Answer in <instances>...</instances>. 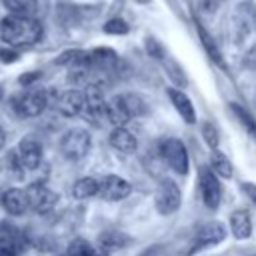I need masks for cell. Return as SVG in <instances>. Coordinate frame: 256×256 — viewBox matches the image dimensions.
<instances>
[{"instance_id": "1", "label": "cell", "mask_w": 256, "mask_h": 256, "mask_svg": "<svg viewBox=\"0 0 256 256\" xmlns=\"http://www.w3.org/2000/svg\"><path fill=\"white\" fill-rule=\"evenodd\" d=\"M42 24L36 18L6 16L0 22V38L8 46H32L42 38Z\"/></svg>"}, {"instance_id": "2", "label": "cell", "mask_w": 256, "mask_h": 256, "mask_svg": "<svg viewBox=\"0 0 256 256\" xmlns=\"http://www.w3.org/2000/svg\"><path fill=\"white\" fill-rule=\"evenodd\" d=\"M12 106L18 116L22 118H34L42 114L48 106V92L44 88H30L18 96H14Z\"/></svg>"}, {"instance_id": "3", "label": "cell", "mask_w": 256, "mask_h": 256, "mask_svg": "<svg viewBox=\"0 0 256 256\" xmlns=\"http://www.w3.org/2000/svg\"><path fill=\"white\" fill-rule=\"evenodd\" d=\"M90 144H92V138H90L88 130L72 128L60 138V152L66 160L76 162V160H82L90 152Z\"/></svg>"}, {"instance_id": "4", "label": "cell", "mask_w": 256, "mask_h": 256, "mask_svg": "<svg viewBox=\"0 0 256 256\" xmlns=\"http://www.w3.org/2000/svg\"><path fill=\"white\" fill-rule=\"evenodd\" d=\"M182 204V194H180V188L176 186L174 180H168L164 178L156 192H154V208L160 216H170L174 214Z\"/></svg>"}, {"instance_id": "5", "label": "cell", "mask_w": 256, "mask_h": 256, "mask_svg": "<svg viewBox=\"0 0 256 256\" xmlns=\"http://www.w3.org/2000/svg\"><path fill=\"white\" fill-rule=\"evenodd\" d=\"M24 196H26V204H28L34 212H38V214L50 212V210L56 206V202H58L56 192H52V190H50L46 184H42V182H32V184H28L26 190H24Z\"/></svg>"}, {"instance_id": "6", "label": "cell", "mask_w": 256, "mask_h": 256, "mask_svg": "<svg viewBox=\"0 0 256 256\" xmlns=\"http://www.w3.org/2000/svg\"><path fill=\"white\" fill-rule=\"evenodd\" d=\"M160 154L164 158V162L176 172V174H186L190 164H188V152L182 140L178 138H166L160 144Z\"/></svg>"}, {"instance_id": "7", "label": "cell", "mask_w": 256, "mask_h": 256, "mask_svg": "<svg viewBox=\"0 0 256 256\" xmlns=\"http://www.w3.org/2000/svg\"><path fill=\"white\" fill-rule=\"evenodd\" d=\"M198 186H200L204 206L210 210H216L220 206V200H222V186L218 182V176L208 166L198 168Z\"/></svg>"}, {"instance_id": "8", "label": "cell", "mask_w": 256, "mask_h": 256, "mask_svg": "<svg viewBox=\"0 0 256 256\" xmlns=\"http://www.w3.org/2000/svg\"><path fill=\"white\" fill-rule=\"evenodd\" d=\"M224 238H226V228H224L222 222H216V220L206 222V224H202V226L198 228L190 252H198V250H202V248L216 246V244H220Z\"/></svg>"}, {"instance_id": "9", "label": "cell", "mask_w": 256, "mask_h": 256, "mask_svg": "<svg viewBox=\"0 0 256 256\" xmlns=\"http://www.w3.org/2000/svg\"><path fill=\"white\" fill-rule=\"evenodd\" d=\"M100 188H98V194L108 200V202H118V200H124L130 196L132 192V184L128 180H124L122 176H116V174H108L104 176L100 182Z\"/></svg>"}, {"instance_id": "10", "label": "cell", "mask_w": 256, "mask_h": 256, "mask_svg": "<svg viewBox=\"0 0 256 256\" xmlns=\"http://www.w3.org/2000/svg\"><path fill=\"white\" fill-rule=\"evenodd\" d=\"M84 94V112L96 122L100 118H106V100H104V90L100 84L90 82L86 84Z\"/></svg>"}, {"instance_id": "11", "label": "cell", "mask_w": 256, "mask_h": 256, "mask_svg": "<svg viewBox=\"0 0 256 256\" xmlns=\"http://www.w3.org/2000/svg\"><path fill=\"white\" fill-rule=\"evenodd\" d=\"M22 250H26V238L24 234L8 222H0V252L6 254H20Z\"/></svg>"}, {"instance_id": "12", "label": "cell", "mask_w": 256, "mask_h": 256, "mask_svg": "<svg viewBox=\"0 0 256 256\" xmlns=\"http://www.w3.org/2000/svg\"><path fill=\"white\" fill-rule=\"evenodd\" d=\"M20 162L24 166V170H36L38 164L42 162V144L34 138H24L20 140L18 148H16Z\"/></svg>"}, {"instance_id": "13", "label": "cell", "mask_w": 256, "mask_h": 256, "mask_svg": "<svg viewBox=\"0 0 256 256\" xmlns=\"http://www.w3.org/2000/svg\"><path fill=\"white\" fill-rule=\"evenodd\" d=\"M56 108L66 118L78 116L80 112H84V94L80 90H66V92H62L58 96Z\"/></svg>"}, {"instance_id": "14", "label": "cell", "mask_w": 256, "mask_h": 256, "mask_svg": "<svg viewBox=\"0 0 256 256\" xmlns=\"http://www.w3.org/2000/svg\"><path fill=\"white\" fill-rule=\"evenodd\" d=\"M168 98H170L172 106L176 108V112L180 114V118H182L186 124H194V122H196L194 104H192V100H190L180 88H168Z\"/></svg>"}, {"instance_id": "15", "label": "cell", "mask_w": 256, "mask_h": 256, "mask_svg": "<svg viewBox=\"0 0 256 256\" xmlns=\"http://www.w3.org/2000/svg\"><path fill=\"white\" fill-rule=\"evenodd\" d=\"M110 146L116 148L122 154H132L138 148V140H136V136L130 130H126V128H114L110 132Z\"/></svg>"}, {"instance_id": "16", "label": "cell", "mask_w": 256, "mask_h": 256, "mask_svg": "<svg viewBox=\"0 0 256 256\" xmlns=\"http://www.w3.org/2000/svg\"><path fill=\"white\" fill-rule=\"evenodd\" d=\"M230 230L236 240H246L252 234V218L248 210H234L230 214Z\"/></svg>"}, {"instance_id": "17", "label": "cell", "mask_w": 256, "mask_h": 256, "mask_svg": "<svg viewBox=\"0 0 256 256\" xmlns=\"http://www.w3.org/2000/svg\"><path fill=\"white\" fill-rule=\"evenodd\" d=\"M88 56H90V68L94 70H112L114 66H116V62H118V54H116V50H112V48H104V46H100V48H94L92 52H88Z\"/></svg>"}, {"instance_id": "18", "label": "cell", "mask_w": 256, "mask_h": 256, "mask_svg": "<svg viewBox=\"0 0 256 256\" xmlns=\"http://www.w3.org/2000/svg\"><path fill=\"white\" fill-rule=\"evenodd\" d=\"M196 30H198V36H200V42H202V46H204V50H206V54H208V58L218 66V68H222V70H228V66H226V60H224V56H222V52H220V48H218V44H216V40L206 32V28L204 26H196Z\"/></svg>"}, {"instance_id": "19", "label": "cell", "mask_w": 256, "mask_h": 256, "mask_svg": "<svg viewBox=\"0 0 256 256\" xmlns=\"http://www.w3.org/2000/svg\"><path fill=\"white\" fill-rule=\"evenodd\" d=\"M2 206H4V210H6L8 214H12V216H20V214H24L26 208H28L26 196H24V192H22L20 188H10V190H6L4 196H2Z\"/></svg>"}, {"instance_id": "20", "label": "cell", "mask_w": 256, "mask_h": 256, "mask_svg": "<svg viewBox=\"0 0 256 256\" xmlns=\"http://www.w3.org/2000/svg\"><path fill=\"white\" fill-rule=\"evenodd\" d=\"M128 242H130V238L124 232H118V230H106L98 236V248L106 254L112 252V250H122Z\"/></svg>"}, {"instance_id": "21", "label": "cell", "mask_w": 256, "mask_h": 256, "mask_svg": "<svg viewBox=\"0 0 256 256\" xmlns=\"http://www.w3.org/2000/svg\"><path fill=\"white\" fill-rule=\"evenodd\" d=\"M118 96H120V102H122L126 114L130 116V120H132V118H138V116H142V114H146L148 108H146V102H144V98H142L140 94L126 92V94H118Z\"/></svg>"}, {"instance_id": "22", "label": "cell", "mask_w": 256, "mask_h": 256, "mask_svg": "<svg viewBox=\"0 0 256 256\" xmlns=\"http://www.w3.org/2000/svg\"><path fill=\"white\" fill-rule=\"evenodd\" d=\"M106 120L114 124V128H124V124L130 120V116L126 114L120 102V96H114L110 102H106Z\"/></svg>"}, {"instance_id": "23", "label": "cell", "mask_w": 256, "mask_h": 256, "mask_svg": "<svg viewBox=\"0 0 256 256\" xmlns=\"http://www.w3.org/2000/svg\"><path fill=\"white\" fill-rule=\"evenodd\" d=\"M98 188H100V184H98L96 178L84 176V178H80V180L74 182V186H72V196H74L76 200H86V198L96 196V194H98Z\"/></svg>"}, {"instance_id": "24", "label": "cell", "mask_w": 256, "mask_h": 256, "mask_svg": "<svg viewBox=\"0 0 256 256\" xmlns=\"http://www.w3.org/2000/svg\"><path fill=\"white\" fill-rule=\"evenodd\" d=\"M210 170L220 178H232V174H234L232 162L220 150H212V154H210Z\"/></svg>"}, {"instance_id": "25", "label": "cell", "mask_w": 256, "mask_h": 256, "mask_svg": "<svg viewBox=\"0 0 256 256\" xmlns=\"http://www.w3.org/2000/svg\"><path fill=\"white\" fill-rule=\"evenodd\" d=\"M4 6L12 16L32 18L38 10V0H4Z\"/></svg>"}, {"instance_id": "26", "label": "cell", "mask_w": 256, "mask_h": 256, "mask_svg": "<svg viewBox=\"0 0 256 256\" xmlns=\"http://www.w3.org/2000/svg\"><path fill=\"white\" fill-rule=\"evenodd\" d=\"M230 112L236 116V120L244 126V130L256 140V118L246 110V108H242L240 104H236V102H230Z\"/></svg>"}, {"instance_id": "27", "label": "cell", "mask_w": 256, "mask_h": 256, "mask_svg": "<svg viewBox=\"0 0 256 256\" xmlns=\"http://www.w3.org/2000/svg\"><path fill=\"white\" fill-rule=\"evenodd\" d=\"M68 256H108V254L102 252L100 248L92 246L88 240L76 238V240H72L70 246H68Z\"/></svg>"}, {"instance_id": "28", "label": "cell", "mask_w": 256, "mask_h": 256, "mask_svg": "<svg viewBox=\"0 0 256 256\" xmlns=\"http://www.w3.org/2000/svg\"><path fill=\"white\" fill-rule=\"evenodd\" d=\"M164 68H166L168 76L172 78V82L176 84V88H184V86L188 84V78H186V74L182 72L180 64H176L174 60H166V58H164Z\"/></svg>"}, {"instance_id": "29", "label": "cell", "mask_w": 256, "mask_h": 256, "mask_svg": "<svg viewBox=\"0 0 256 256\" xmlns=\"http://www.w3.org/2000/svg\"><path fill=\"white\" fill-rule=\"evenodd\" d=\"M202 136H204V142L212 148V150H218V144H220V132L216 128L214 122H204L202 124Z\"/></svg>"}, {"instance_id": "30", "label": "cell", "mask_w": 256, "mask_h": 256, "mask_svg": "<svg viewBox=\"0 0 256 256\" xmlns=\"http://www.w3.org/2000/svg\"><path fill=\"white\" fill-rule=\"evenodd\" d=\"M104 32L106 34H114V36H122V34H128L130 32V26L126 20L122 18H110L106 24H104Z\"/></svg>"}, {"instance_id": "31", "label": "cell", "mask_w": 256, "mask_h": 256, "mask_svg": "<svg viewBox=\"0 0 256 256\" xmlns=\"http://www.w3.org/2000/svg\"><path fill=\"white\" fill-rule=\"evenodd\" d=\"M144 48H146V54H148L150 58H154V60H164V58H166L162 44H160L156 38H152V36H148V38L144 40Z\"/></svg>"}, {"instance_id": "32", "label": "cell", "mask_w": 256, "mask_h": 256, "mask_svg": "<svg viewBox=\"0 0 256 256\" xmlns=\"http://www.w3.org/2000/svg\"><path fill=\"white\" fill-rule=\"evenodd\" d=\"M6 164H8V170H10L16 178H22V176H24V166H22L20 156H18L16 150H10V152H8V156H6Z\"/></svg>"}, {"instance_id": "33", "label": "cell", "mask_w": 256, "mask_h": 256, "mask_svg": "<svg viewBox=\"0 0 256 256\" xmlns=\"http://www.w3.org/2000/svg\"><path fill=\"white\" fill-rule=\"evenodd\" d=\"M138 256H168V250H166V246H162V244H152V246H148L146 250H142Z\"/></svg>"}, {"instance_id": "34", "label": "cell", "mask_w": 256, "mask_h": 256, "mask_svg": "<svg viewBox=\"0 0 256 256\" xmlns=\"http://www.w3.org/2000/svg\"><path fill=\"white\" fill-rule=\"evenodd\" d=\"M240 192H242L252 204H256V184H252V182H240Z\"/></svg>"}, {"instance_id": "35", "label": "cell", "mask_w": 256, "mask_h": 256, "mask_svg": "<svg viewBox=\"0 0 256 256\" xmlns=\"http://www.w3.org/2000/svg\"><path fill=\"white\" fill-rule=\"evenodd\" d=\"M0 60L2 62H16L18 60V52H14V50H0Z\"/></svg>"}, {"instance_id": "36", "label": "cell", "mask_w": 256, "mask_h": 256, "mask_svg": "<svg viewBox=\"0 0 256 256\" xmlns=\"http://www.w3.org/2000/svg\"><path fill=\"white\" fill-rule=\"evenodd\" d=\"M218 4H220V0H200V8H202L204 12H212V10H216Z\"/></svg>"}, {"instance_id": "37", "label": "cell", "mask_w": 256, "mask_h": 256, "mask_svg": "<svg viewBox=\"0 0 256 256\" xmlns=\"http://www.w3.org/2000/svg\"><path fill=\"white\" fill-rule=\"evenodd\" d=\"M36 78H40V74H38V72H34V74H28V76H20V84L28 86V84H30V82H34Z\"/></svg>"}, {"instance_id": "38", "label": "cell", "mask_w": 256, "mask_h": 256, "mask_svg": "<svg viewBox=\"0 0 256 256\" xmlns=\"http://www.w3.org/2000/svg\"><path fill=\"white\" fill-rule=\"evenodd\" d=\"M4 144H6V132H4V128L0 126V150L4 148Z\"/></svg>"}, {"instance_id": "39", "label": "cell", "mask_w": 256, "mask_h": 256, "mask_svg": "<svg viewBox=\"0 0 256 256\" xmlns=\"http://www.w3.org/2000/svg\"><path fill=\"white\" fill-rule=\"evenodd\" d=\"M134 2H138V4H148L150 0H134Z\"/></svg>"}, {"instance_id": "40", "label": "cell", "mask_w": 256, "mask_h": 256, "mask_svg": "<svg viewBox=\"0 0 256 256\" xmlns=\"http://www.w3.org/2000/svg\"><path fill=\"white\" fill-rule=\"evenodd\" d=\"M0 256H12V254H6V252H0Z\"/></svg>"}, {"instance_id": "41", "label": "cell", "mask_w": 256, "mask_h": 256, "mask_svg": "<svg viewBox=\"0 0 256 256\" xmlns=\"http://www.w3.org/2000/svg\"><path fill=\"white\" fill-rule=\"evenodd\" d=\"M0 100H2V88H0Z\"/></svg>"}, {"instance_id": "42", "label": "cell", "mask_w": 256, "mask_h": 256, "mask_svg": "<svg viewBox=\"0 0 256 256\" xmlns=\"http://www.w3.org/2000/svg\"><path fill=\"white\" fill-rule=\"evenodd\" d=\"M248 256H256V254H248Z\"/></svg>"}]
</instances>
